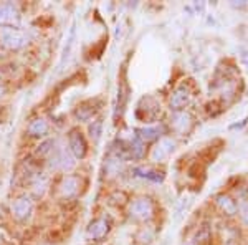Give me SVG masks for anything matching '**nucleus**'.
<instances>
[{"instance_id":"obj_1","label":"nucleus","mask_w":248,"mask_h":245,"mask_svg":"<svg viewBox=\"0 0 248 245\" xmlns=\"http://www.w3.org/2000/svg\"><path fill=\"white\" fill-rule=\"evenodd\" d=\"M127 215L134 222L146 226L157 215V202L151 196H138V197L131 199L129 204H127Z\"/></svg>"},{"instance_id":"obj_2","label":"nucleus","mask_w":248,"mask_h":245,"mask_svg":"<svg viewBox=\"0 0 248 245\" xmlns=\"http://www.w3.org/2000/svg\"><path fill=\"white\" fill-rule=\"evenodd\" d=\"M30 43V35L22 27H0V47L7 51H20Z\"/></svg>"},{"instance_id":"obj_3","label":"nucleus","mask_w":248,"mask_h":245,"mask_svg":"<svg viewBox=\"0 0 248 245\" xmlns=\"http://www.w3.org/2000/svg\"><path fill=\"white\" fill-rule=\"evenodd\" d=\"M83 187H85V179L78 174H63L57 182V196L60 200H73L79 197Z\"/></svg>"},{"instance_id":"obj_4","label":"nucleus","mask_w":248,"mask_h":245,"mask_svg":"<svg viewBox=\"0 0 248 245\" xmlns=\"http://www.w3.org/2000/svg\"><path fill=\"white\" fill-rule=\"evenodd\" d=\"M113 230V220L108 215H98L88 222L85 229V240L90 244L103 242Z\"/></svg>"},{"instance_id":"obj_5","label":"nucleus","mask_w":248,"mask_h":245,"mask_svg":"<svg viewBox=\"0 0 248 245\" xmlns=\"http://www.w3.org/2000/svg\"><path fill=\"white\" fill-rule=\"evenodd\" d=\"M9 211L15 222L18 224L29 222L35 211V199L30 194H20L15 199H12Z\"/></svg>"},{"instance_id":"obj_6","label":"nucleus","mask_w":248,"mask_h":245,"mask_svg":"<svg viewBox=\"0 0 248 245\" xmlns=\"http://www.w3.org/2000/svg\"><path fill=\"white\" fill-rule=\"evenodd\" d=\"M66 147L71 152L75 161L86 159L88 152H90V144H88V138L85 132L79 130L78 126L70 128L66 132Z\"/></svg>"},{"instance_id":"obj_7","label":"nucleus","mask_w":248,"mask_h":245,"mask_svg":"<svg viewBox=\"0 0 248 245\" xmlns=\"http://www.w3.org/2000/svg\"><path fill=\"white\" fill-rule=\"evenodd\" d=\"M195 126V119L189 111H172L167 121V130L177 136H189Z\"/></svg>"},{"instance_id":"obj_8","label":"nucleus","mask_w":248,"mask_h":245,"mask_svg":"<svg viewBox=\"0 0 248 245\" xmlns=\"http://www.w3.org/2000/svg\"><path fill=\"white\" fill-rule=\"evenodd\" d=\"M159 114H161V104L153 96H144L139 99L138 106H136V118L139 121L146 124H153L157 121Z\"/></svg>"},{"instance_id":"obj_9","label":"nucleus","mask_w":248,"mask_h":245,"mask_svg":"<svg viewBox=\"0 0 248 245\" xmlns=\"http://www.w3.org/2000/svg\"><path fill=\"white\" fill-rule=\"evenodd\" d=\"M175 147H177V141H175L172 136H164V138L159 139L157 143H154V146L151 147L149 159L153 161L154 164L166 163L172 156V152L175 151Z\"/></svg>"},{"instance_id":"obj_10","label":"nucleus","mask_w":248,"mask_h":245,"mask_svg":"<svg viewBox=\"0 0 248 245\" xmlns=\"http://www.w3.org/2000/svg\"><path fill=\"white\" fill-rule=\"evenodd\" d=\"M99 110H101V101L99 99H85V101L78 103L73 108V118L78 123H91L94 118H98Z\"/></svg>"},{"instance_id":"obj_11","label":"nucleus","mask_w":248,"mask_h":245,"mask_svg":"<svg viewBox=\"0 0 248 245\" xmlns=\"http://www.w3.org/2000/svg\"><path fill=\"white\" fill-rule=\"evenodd\" d=\"M194 99V91L190 90V86L187 83L179 85L169 96V108L172 111H186L189 108V104Z\"/></svg>"},{"instance_id":"obj_12","label":"nucleus","mask_w":248,"mask_h":245,"mask_svg":"<svg viewBox=\"0 0 248 245\" xmlns=\"http://www.w3.org/2000/svg\"><path fill=\"white\" fill-rule=\"evenodd\" d=\"M134 132L139 141L147 146V144H151V143H157L161 138L169 134V130H167V126H164V124H146V126L134 130Z\"/></svg>"},{"instance_id":"obj_13","label":"nucleus","mask_w":248,"mask_h":245,"mask_svg":"<svg viewBox=\"0 0 248 245\" xmlns=\"http://www.w3.org/2000/svg\"><path fill=\"white\" fill-rule=\"evenodd\" d=\"M20 23H22V10L17 3H0V27H20Z\"/></svg>"},{"instance_id":"obj_14","label":"nucleus","mask_w":248,"mask_h":245,"mask_svg":"<svg viewBox=\"0 0 248 245\" xmlns=\"http://www.w3.org/2000/svg\"><path fill=\"white\" fill-rule=\"evenodd\" d=\"M50 131H51V124L45 116H37V118L30 119V123L27 124V128H25V134L29 136V138L40 139V141L46 139Z\"/></svg>"},{"instance_id":"obj_15","label":"nucleus","mask_w":248,"mask_h":245,"mask_svg":"<svg viewBox=\"0 0 248 245\" xmlns=\"http://www.w3.org/2000/svg\"><path fill=\"white\" fill-rule=\"evenodd\" d=\"M215 206L225 217H235L238 215V202L235 200L229 192H218L215 196Z\"/></svg>"},{"instance_id":"obj_16","label":"nucleus","mask_w":248,"mask_h":245,"mask_svg":"<svg viewBox=\"0 0 248 245\" xmlns=\"http://www.w3.org/2000/svg\"><path fill=\"white\" fill-rule=\"evenodd\" d=\"M133 172L138 178L151 180V182H157V184L166 179V171L159 169L157 166H136Z\"/></svg>"},{"instance_id":"obj_17","label":"nucleus","mask_w":248,"mask_h":245,"mask_svg":"<svg viewBox=\"0 0 248 245\" xmlns=\"http://www.w3.org/2000/svg\"><path fill=\"white\" fill-rule=\"evenodd\" d=\"M155 237H157V232H155L149 224H146V226H139L136 229L133 239L138 245H153Z\"/></svg>"},{"instance_id":"obj_18","label":"nucleus","mask_w":248,"mask_h":245,"mask_svg":"<svg viewBox=\"0 0 248 245\" xmlns=\"http://www.w3.org/2000/svg\"><path fill=\"white\" fill-rule=\"evenodd\" d=\"M75 40H77V23L70 27V32H68V37H66V43L63 47V51H62V58H60V68L66 63V60L70 58L71 55V50L75 47Z\"/></svg>"},{"instance_id":"obj_19","label":"nucleus","mask_w":248,"mask_h":245,"mask_svg":"<svg viewBox=\"0 0 248 245\" xmlns=\"http://www.w3.org/2000/svg\"><path fill=\"white\" fill-rule=\"evenodd\" d=\"M103 130H105V123H103V118H94L93 121L90 123V126H88V134H90V139L94 144H98L99 139H101Z\"/></svg>"},{"instance_id":"obj_20","label":"nucleus","mask_w":248,"mask_h":245,"mask_svg":"<svg viewBox=\"0 0 248 245\" xmlns=\"http://www.w3.org/2000/svg\"><path fill=\"white\" fill-rule=\"evenodd\" d=\"M129 200H131L129 196L124 191H121V189H116V191H113L108 196V204H111V206H114V207H127Z\"/></svg>"},{"instance_id":"obj_21","label":"nucleus","mask_w":248,"mask_h":245,"mask_svg":"<svg viewBox=\"0 0 248 245\" xmlns=\"http://www.w3.org/2000/svg\"><path fill=\"white\" fill-rule=\"evenodd\" d=\"M212 240V230L209 226H202L197 229V232L192 237V244L194 245H209Z\"/></svg>"},{"instance_id":"obj_22","label":"nucleus","mask_w":248,"mask_h":245,"mask_svg":"<svg viewBox=\"0 0 248 245\" xmlns=\"http://www.w3.org/2000/svg\"><path fill=\"white\" fill-rule=\"evenodd\" d=\"M238 215H240V220H242L243 226L248 227V202L243 200V202L238 204Z\"/></svg>"},{"instance_id":"obj_23","label":"nucleus","mask_w":248,"mask_h":245,"mask_svg":"<svg viewBox=\"0 0 248 245\" xmlns=\"http://www.w3.org/2000/svg\"><path fill=\"white\" fill-rule=\"evenodd\" d=\"M7 93H9V85H7L3 80H0V99H2L3 96H7Z\"/></svg>"},{"instance_id":"obj_24","label":"nucleus","mask_w":248,"mask_h":245,"mask_svg":"<svg viewBox=\"0 0 248 245\" xmlns=\"http://www.w3.org/2000/svg\"><path fill=\"white\" fill-rule=\"evenodd\" d=\"M182 245H194V244H192V242H187V244H182Z\"/></svg>"}]
</instances>
